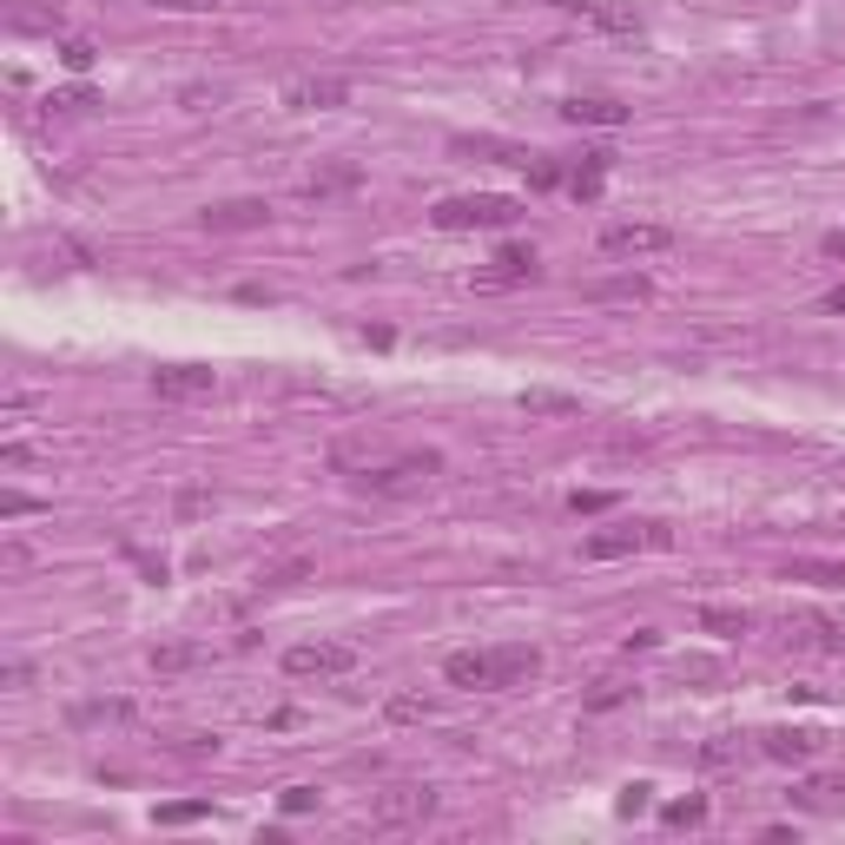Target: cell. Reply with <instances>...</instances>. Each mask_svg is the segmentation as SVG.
<instances>
[{"instance_id": "1", "label": "cell", "mask_w": 845, "mask_h": 845, "mask_svg": "<svg viewBox=\"0 0 845 845\" xmlns=\"http://www.w3.org/2000/svg\"><path fill=\"white\" fill-rule=\"evenodd\" d=\"M542 673V647L529 641H502V647H469V654H450L443 660V681L450 688H529Z\"/></svg>"}, {"instance_id": "2", "label": "cell", "mask_w": 845, "mask_h": 845, "mask_svg": "<svg viewBox=\"0 0 845 845\" xmlns=\"http://www.w3.org/2000/svg\"><path fill=\"white\" fill-rule=\"evenodd\" d=\"M430 218H437V231H502V225L522 218V199H509V192H456Z\"/></svg>"}, {"instance_id": "3", "label": "cell", "mask_w": 845, "mask_h": 845, "mask_svg": "<svg viewBox=\"0 0 845 845\" xmlns=\"http://www.w3.org/2000/svg\"><path fill=\"white\" fill-rule=\"evenodd\" d=\"M437 469H443L437 450H409V456H383V463H370V469L357 476V489H364V495H416Z\"/></svg>"}, {"instance_id": "4", "label": "cell", "mask_w": 845, "mask_h": 845, "mask_svg": "<svg viewBox=\"0 0 845 845\" xmlns=\"http://www.w3.org/2000/svg\"><path fill=\"white\" fill-rule=\"evenodd\" d=\"M673 542V529L667 522H621V529H595L581 542V555L588 562H621V555H641V548H667Z\"/></svg>"}, {"instance_id": "5", "label": "cell", "mask_w": 845, "mask_h": 845, "mask_svg": "<svg viewBox=\"0 0 845 845\" xmlns=\"http://www.w3.org/2000/svg\"><path fill=\"white\" fill-rule=\"evenodd\" d=\"M357 667V647L344 641H298L285 647V673L291 681H337V673H351Z\"/></svg>"}, {"instance_id": "6", "label": "cell", "mask_w": 845, "mask_h": 845, "mask_svg": "<svg viewBox=\"0 0 845 845\" xmlns=\"http://www.w3.org/2000/svg\"><path fill=\"white\" fill-rule=\"evenodd\" d=\"M673 244V225H647V218H621L602 231V251L608 258H654V251Z\"/></svg>"}, {"instance_id": "7", "label": "cell", "mask_w": 845, "mask_h": 845, "mask_svg": "<svg viewBox=\"0 0 845 845\" xmlns=\"http://www.w3.org/2000/svg\"><path fill=\"white\" fill-rule=\"evenodd\" d=\"M430 812H437V793H430V786H390V793H377V806H370V819H377L383 832L422 825Z\"/></svg>"}, {"instance_id": "8", "label": "cell", "mask_w": 845, "mask_h": 845, "mask_svg": "<svg viewBox=\"0 0 845 845\" xmlns=\"http://www.w3.org/2000/svg\"><path fill=\"white\" fill-rule=\"evenodd\" d=\"M212 390H218V377L205 364H165V370H152V396L159 403H199Z\"/></svg>"}, {"instance_id": "9", "label": "cell", "mask_w": 845, "mask_h": 845, "mask_svg": "<svg viewBox=\"0 0 845 845\" xmlns=\"http://www.w3.org/2000/svg\"><path fill=\"white\" fill-rule=\"evenodd\" d=\"M265 218H272V205H265V199H218V205H205V212H199V225H205L212 238H231V231H265Z\"/></svg>"}, {"instance_id": "10", "label": "cell", "mask_w": 845, "mask_h": 845, "mask_svg": "<svg viewBox=\"0 0 845 845\" xmlns=\"http://www.w3.org/2000/svg\"><path fill=\"white\" fill-rule=\"evenodd\" d=\"M825 746V733L819 727H767L759 733V753L767 759H780V767H806V759Z\"/></svg>"}, {"instance_id": "11", "label": "cell", "mask_w": 845, "mask_h": 845, "mask_svg": "<svg viewBox=\"0 0 845 845\" xmlns=\"http://www.w3.org/2000/svg\"><path fill=\"white\" fill-rule=\"evenodd\" d=\"M351 100V79H291V87H285V106L291 113H330V106H344Z\"/></svg>"}, {"instance_id": "12", "label": "cell", "mask_w": 845, "mask_h": 845, "mask_svg": "<svg viewBox=\"0 0 845 845\" xmlns=\"http://www.w3.org/2000/svg\"><path fill=\"white\" fill-rule=\"evenodd\" d=\"M548 8L588 21V27H602V34H641V14L634 8H608V0H548Z\"/></svg>"}, {"instance_id": "13", "label": "cell", "mask_w": 845, "mask_h": 845, "mask_svg": "<svg viewBox=\"0 0 845 845\" xmlns=\"http://www.w3.org/2000/svg\"><path fill=\"white\" fill-rule=\"evenodd\" d=\"M581 298H588V304H621V311H634V304L654 298V285H647L641 272H628V278H595V285H581Z\"/></svg>"}, {"instance_id": "14", "label": "cell", "mask_w": 845, "mask_h": 845, "mask_svg": "<svg viewBox=\"0 0 845 845\" xmlns=\"http://www.w3.org/2000/svg\"><path fill=\"white\" fill-rule=\"evenodd\" d=\"M529 278H535V251H529V244H502V251H495V272H476L482 291H495V285H529Z\"/></svg>"}, {"instance_id": "15", "label": "cell", "mask_w": 845, "mask_h": 845, "mask_svg": "<svg viewBox=\"0 0 845 845\" xmlns=\"http://www.w3.org/2000/svg\"><path fill=\"white\" fill-rule=\"evenodd\" d=\"M562 119H568V126H628V106L608 100V93H575V100L562 106Z\"/></svg>"}, {"instance_id": "16", "label": "cell", "mask_w": 845, "mask_h": 845, "mask_svg": "<svg viewBox=\"0 0 845 845\" xmlns=\"http://www.w3.org/2000/svg\"><path fill=\"white\" fill-rule=\"evenodd\" d=\"M786 641L806 647V654H832V647H838V628H832L825 615H793V621H786Z\"/></svg>"}, {"instance_id": "17", "label": "cell", "mask_w": 845, "mask_h": 845, "mask_svg": "<svg viewBox=\"0 0 845 845\" xmlns=\"http://www.w3.org/2000/svg\"><path fill=\"white\" fill-rule=\"evenodd\" d=\"M205 660H212L205 641H165V647H152V673H192Z\"/></svg>"}, {"instance_id": "18", "label": "cell", "mask_w": 845, "mask_h": 845, "mask_svg": "<svg viewBox=\"0 0 845 845\" xmlns=\"http://www.w3.org/2000/svg\"><path fill=\"white\" fill-rule=\"evenodd\" d=\"M456 152H469V159H495V165H522V173H529V165H535V152L529 146H509V139H456Z\"/></svg>"}, {"instance_id": "19", "label": "cell", "mask_w": 845, "mask_h": 845, "mask_svg": "<svg viewBox=\"0 0 845 845\" xmlns=\"http://www.w3.org/2000/svg\"><path fill=\"white\" fill-rule=\"evenodd\" d=\"M608 159H615V152H588L575 173H568V192H575V199H602V186H608Z\"/></svg>"}, {"instance_id": "20", "label": "cell", "mask_w": 845, "mask_h": 845, "mask_svg": "<svg viewBox=\"0 0 845 845\" xmlns=\"http://www.w3.org/2000/svg\"><path fill=\"white\" fill-rule=\"evenodd\" d=\"M701 628L720 634V641H740V634L753 628V615H746V608H727V602H707V608H701Z\"/></svg>"}, {"instance_id": "21", "label": "cell", "mask_w": 845, "mask_h": 845, "mask_svg": "<svg viewBox=\"0 0 845 845\" xmlns=\"http://www.w3.org/2000/svg\"><path fill=\"white\" fill-rule=\"evenodd\" d=\"M516 403H522L529 416H575V409H581V403H575L568 390H522Z\"/></svg>"}, {"instance_id": "22", "label": "cell", "mask_w": 845, "mask_h": 845, "mask_svg": "<svg viewBox=\"0 0 845 845\" xmlns=\"http://www.w3.org/2000/svg\"><path fill=\"white\" fill-rule=\"evenodd\" d=\"M786 581H819V588H845V562H786Z\"/></svg>"}, {"instance_id": "23", "label": "cell", "mask_w": 845, "mask_h": 845, "mask_svg": "<svg viewBox=\"0 0 845 845\" xmlns=\"http://www.w3.org/2000/svg\"><path fill=\"white\" fill-rule=\"evenodd\" d=\"M364 173H357V165H330V173H317V179H304V192L311 199H324V192H351Z\"/></svg>"}, {"instance_id": "24", "label": "cell", "mask_w": 845, "mask_h": 845, "mask_svg": "<svg viewBox=\"0 0 845 845\" xmlns=\"http://www.w3.org/2000/svg\"><path fill=\"white\" fill-rule=\"evenodd\" d=\"M93 720H133V707L126 701H87V707H73V727H93Z\"/></svg>"}, {"instance_id": "25", "label": "cell", "mask_w": 845, "mask_h": 845, "mask_svg": "<svg viewBox=\"0 0 845 845\" xmlns=\"http://www.w3.org/2000/svg\"><path fill=\"white\" fill-rule=\"evenodd\" d=\"M205 812H212V799H173V806H159L152 819H159V825H192V819H205Z\"/></svg>"}, {"instance_id": "26", "label": "cell", "mask_w": 845, "mask_h": 845, "mask_svg": "<svg viewBox=\"0 0 845 845\" xmlns=\"http://www.w3.org/2000/svg\"><path fill=\"white\" fill-rule=\"evenodd\" d=\"M660 819H667L673 832H681V825H701V819H707V799H701V793H688V799H673Z\"/></svg>"}, {"instance_id": "27", "label": "cell", "mask_w": 845, "mask_h": 845, "mask_svg": "<svg viewBox=\"0 0 845 845\" xmlns=\"http://www.w3.org/2000/svg\"><path fill=\"white\" fill-rule=\"evenodd\" d=\"M793 793H799V806H832V793H838V780H832V773H812V780H799Z\"/></svg>"}, {"instance_id": "28", "label": "cell", "mask_w": 845, "mask_h": 845, "mask_svg": "<svg viewBox=\"0 0 845 845\" xmlns=\"http://www.w3.org/2000/svg\"><path fill=\"white\" fill-rule=\"evenodd\" d=\"M568 509H575V516H602V509H615V495H608V489H575Z\"/></svg>"}, {"instance_id": "29", "label": "cell", "mask_w": 845, "mask_h": 845, "mask_svg": "<svg viewBox=\"0 0 845 845\" xmlns=\"http://www.w3.org/2000/svg\"><path fill=\"white\" fill-rule=\"evenodd\" d=\"M60 66L66 73H87L93 66V40H60Z\"/></svg>"}, {"instance_id": "30", "label": "cell", "mask_w": 845, "mask_h": 845, "mask_svg": "<svg viewBox=\"0 0 845 845\" xmlns=\"http://www.w3.org/2000/svg\"><path fill=\"white\" fill-rule=\"evenodd\" d=\"M628 694H634V688H621V681H602L595 694H588V714H608V707H621Z\"/></svg>"}, {"instance_id": "31", "label": "cell", "mask_w": 845, "mask_h": 845, "mask_svg": "<svg viewBox=\"0 0 845 845\" xmlns=\"http://www.w3.org/2000/svg\"><path fill=\"white\" fill-rule=\"evenodd\" d=\"M383 714H390V720H430V701H416V694H396Z\"/></svg>"}, {"instance_id": "32", "label": "cell", "mask_w": 845, "mask_h": 845, "mask_svg": "<svg viewBox=\"0 0 845 845\" xmlns=\"http://www.w3.org/2000/svg\"><path fill=\"white\" fill-rule=\"evenodd\" d=\"M152 8H159V14H218L225 0H152Z\"/></svg>"}, {"instance_id": "33", "label": "cell", "mask_w": 845, "mask_h": 845, "mask_svg": "<svg viewBox=\"0 0 845 845\" xmlns=\"http://www.w3.org/2000/svg\"><path fill=\"white\" fill-rule=\"evenodd\" d=\"M40 509V502L34 495H21V489H8V495H0V516H8V522H21V516H34Z\"/></svg>"}, {"instance_id": "34", "label": "cell", "mask_w": 845, "mask_h": 845, "mask_svg": "<svg viewBox=\"0 0 845 845\" xmlns=\"http://www.w3.org/2000/svg\"><path fill=\"white\" fill-rule=\"evenodd\" d=\"M647 793H654V786H628V793L615 799V812H621V819H641V812H647Z\"/></svg>"}, {"instance_id": "35", "label": "cell", "mask_w": 845, "mask_h": 845, "mask_svg": "<svg viewBox=\"0 0 845 845\" xmlns=\"http://www.w3.org/2000/svg\"><path fill=\"white\" fill-rule=\"evenodd\" d=\"M529 186H535V192L562 186V165H555V159H535V165H529Z\"/></svg>"}, {"instance_id": "36", "label": "cell", "mask_w": 845, "mask_h": 845, "mask_svg": "<svg viewBox=\"0 0 845 845\" xmlns=\"http://www.w3.org/2000/svg\"><path fill=\"white\" fill-rule=\"evenodd\" d=\"M47 106H60V113H79V106H93V93H87V87H66V93H53Z\"/></svg>"}, {"instance_id": "37", "label": "cell", "mask_w": 845, "mask_h": 845, "mask_svg": "<svg viewBox=\"0 0 845 845\" xmlns=\"http://www.w3.org/2000/svg\"><path fill=\"white\" fill-rule=\"evenodd\" d=\"M298 575H311V562H285V568H272V575H265V588H291Z\"/></svg>"}, {"instance_id": "38", "label": "cell", "mask_w": 845, "mask_h": 845, "mask_svg": "<svg viewBox=\"0 0 845 845\" xmlns=\"http://www.w3.org/2000/svg\"><path fill=\"white\" fill-rule=\"evenodd\" d=\"M317 806V786H285V812H311Z\"/></svg>"}, {"instance_id": "39", "label": "cell", "mask_w": 845, "mask_h": 845, "mask_svg": "<svg viewBox=\"0 0 845 845\" xmlns=\"http://www.w3.org/2000/svg\"><path fill=\"white\" fill-rule=\"evenodd\" d=\"M27 681H34V667H27V660H8V694H27Z\"/></svg>"}, {"instance_id": "40", "label": "cell", "mask_w": 845, "mask_h": 845, "mask_svg": "<svg viewBox=\"0 0 845 845\" xmlns=\"http://www.w3.org/2000/svg\"><path fill=\"white\" fill-rule=\"evenodd\" d=\"M714 673H720L714 660H681V681H714Z\"/></svg>"}, {"instance_id": "41", "label": "cell", "mask_w": 845, "mask_h": 845, "mask_svg": "<svg viewBox=\"0 0 845 845\" xmlns=\"http://www.w3.org/2000/svg\"><path fill=\"white\" fill-rule=\"evenodd\" d=\"M0 463H8V469H21V463H34V450H27V443H8V450H0Z\"/></svg>"}, {"instance_id": "42", "label": "cell", "mask_w": 845, "mask_h": 845, "mask_svg": "<svg viewBox=\"0 0 845 845\" xmlns=\"http://www.w3.org/2000/svg\"><path fill=\"white\" fill-rule=\"evenodd\" d=\"M819 304H825V311H832V317H845V285H838V291H825V298H819Z\"/></svg>"}, {"instance_id": "43", "label": "cell", "mask_w": 845, "mask_h": 845, "mask_svg": "<svg viewBox=\"0 0 845 845\" xmlns=\"http://www.w3.org/2000/svg\"><path fill=\"white\" fill-rule=\"evenodd\" d=\"M825 258H845V231H832V238H825Z\"/></svg>"}]
</instances>
